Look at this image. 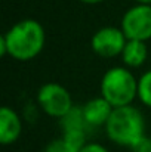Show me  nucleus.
Wrapping results in <instances>:
<instances>
[{"instance_id":"obj_1","label":"nucleus","mask_w":151,"mask_h":152,"mask_svg":"<svg viewBox=\"0 0 151 152\" xmlns=\"http://www.w3.org/2000/svg\"><path fill=\"white\" fill-rule=\"evenodd\" d=\"M7 56L27 62L39 56L46 45V31L36 19H22L13 24L4 34Z\"/></svg>"},{"instance_id":"obj_2","label":"nucleus","mask_w":151,"mask_h":152,"mask_svg":"<svg viewBox=\"0 0 151 152\" xmlns=\"http://www.w3.org/2000/svg\"><path fill=\"white\" fill-rule=\"evenodd\" d=\"M104 129L113 143L132 149L145 137V118L133 105L114 108Z\"/></svg>"},{"instance_id":"obj_3","label":"nucleus","mask_w":151,"mask_h":152,"mask_svg":"<svg viewBox=\"0 0 151 152\" xmlns=\"http://www.w3.org/2000/svg\"><path fill=\"white\" fill-rule=\"evenodd\" d=\"M99 92L113 108L127 106L138 98V80L127 66H113L102 75Z\"/></svg>"},{"instance_id":"obj_4","label":"nucleus","mask_w":151,"mask_h":152,"mask_svg":"<svg viewBox=\"0 0 151 152\" xmlns=\"http://www.w3.org/2000/svg\"><path fill=\"white\" fill-rule=\"evenodd\" d=\"M37 103L45 114L61 120L74 106L71 93L59 83H46L37 92Z\"/></svg>"},{"instance_id":"obj_5","label":"nucleus","mask_w":151,"mask_h":152,"mask_svg":"<svg viewBox=\"0 0 151 152\" xmlns=\"http://www.w3.org/2000/svg\"><path fill=\"white\" fill-rule=\"evenodd\" d=\"M127 40L148 42L151 39V6L135 4L129 7L120 22Z\"/></svg>"},{"instance_id":"obj_6","label":"nucleus","mask_w":151,"mask_h":152,"mask_svg":"<svg viewBox=\"0 0 151 152\" xmlns=\"http://www.w3.org/2000/svg\"><path fill=\"white\" fill-rule=\"evenodd\" d=\"M127 39L120 27H102L91 39V49L101 58L122 56Z\"/></svg>"},{"instance_id":"obj_7","label":"nucleus","mask_w":151,"mask_h":152,"mask_svg":"<svg viewBox=\"0 0 151 152\" xmlns=\"http://www.w3.org/2000/svg\"><path fill=\"white\" fill-rule=\"evenodd\" d=\"M22 133V120L10 106L0 108V143L7 146L15 143Z\"/></svg>"},{"instance_id":"obj_8","label":"nucleus","mask_w":151,"mask_h":152,"mask_svg":"<svg viewBox=\"0 0 151 152\" xmlns=\"http://www.w3.org/2000/svg\"><path fill=\"white\" fill-rule=\"evenodd\" d=\"M113 106L105 101L102 96L89 99L83 106V118L88 124V127H105L111 112H113Z\"/></svg>"},{"instance_id":"obj_9","label":"nucleus","mask_w":151,"mask_h":152,"mask_svg":"<svg viewBox=\"0 0 151 152\" xmlns=\"http://www.w3.org/2000/svg\"><path fill=\"white\" fill-rule=\"evenodd\" d=\"M148 58V49L145 42H138V40H127L123 53H122V61L127 68H139L145 64Z\"/></svg>"},{"instance_id":"obj_10","label":"nucleus","mask_w":151,"mask_h":152,"mask_svg":"<svg viewBox=\"0 0 151 152\" xmlns=\"http://www.w3.org/2000/svg\"><path fill=\"white\" fill-rule=\"evenodd\" d=\"M62 132H70V130H86L88 124L83 118V111L82 106H73V109L59 120Z\"/></svg>"},{"instance_id":"obj_11","label":"nucleus","mask_w":151,"mask_h":152,"mask_svg":"<svg viewBox=\"0 0 151 152\" xmlns=\"http://www.w3.org/2000/svg\"><path fill=\"white\" fill-rule=\"evenodd\" d=\"M138 99L142 105L151 108V69L138 78Z\"/></svg>"},{"instance_id":"obj_12","label":"nucleus","mask_w":151,"mask_h":152,"mask_svg":"<svg viewBox=\"0 0 151 152\" xmlns=\"http://www.w3.org/2000/svg\"><path fill=\"white\" fill-rule=\"evenodd\" d=\"M43 152H79V149H76L68 142H65L62 137H59V139H55L50 143H48V146L45 148Z\"/></svg>"},{"instance_id":"obj_13","label":"nucleus","mask_w":151,"mask_h":152,"mask_svg":"<svg viewBox=\"0 0 151 152\" xmlns=\"http://www.w3.org/2000/svg\"><path fill=\"white\" fill-rule=\"evenodd\" d=\"M133 152H151V137L145 136L142 140H139L133 148H132Z\"/></svg>"},{"instance_id":"obj_14","label":"nucleus","mask_w":151,"mask_h":152,"mask_svg":"<svg viewBox=\"0 0 151 152\" xmlns=\"http://www.w3.org/2000/svg\"><path fill=\"white\" fill-rule=\"evenodd\" d=\"M79 152H110L104 145L96 143V142H88Z\"/></svg>"},{"instance_id":"obj_15","label":"nucleus","mask_w":151,"mask_h":152,"mask_svg":"<svg viewBox=\"0 0 151 152\" xmlns=\"http://www.w3.org/2000/svg\"><path fill=\"white\" fill-rule=\"evenodd\" d=\"M7 49H6V42L3 39V36H0V56H6Z\"/></svg>"},{"instance_id":"obj_16","label":"nucleus","mask_w":151,"mask_h":152,"mask_svg":"<svg viewBox=\"0 0 151 152\" xmlns=\"http://www.w3.org/2000/svg\"><path fill=\"white\" fill-rule=\"evenodd\" d=\"M79 1H82L83 4H99L104 0H79Z\"/></svg>"},{"instance_id":"obj_17","label":"nucleus","mask_w":151,"mask_h":152,"mask_svg":"<svg viewBox=\"0 0 151 152\" xmlns=\"http://www.w3.org/2000/svg\"><path fill=\"white\" fill-rule=\"evenodd\" d=\"M136 1V4H148L151 6V0H135Z\"/></svg>"}]
</instances>
